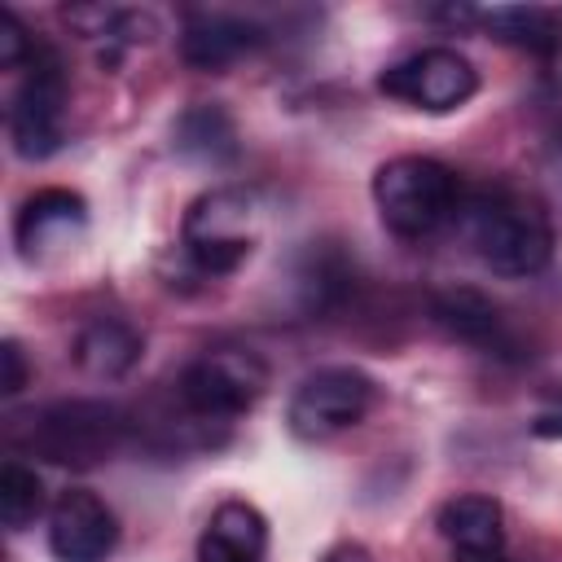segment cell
Listing matches in <instances>:
<instances>
[{
  "label": "cell",
  "instance_id": "cell-1",
  "mask_svg": "<svg viewBox=\"0 0 562 562\" xmlns=\"http://www.w3.org/2000/svg\"><path fill=\"white\" fill-rule=\"evenodd\" d=\"M474 255L496 277H536L553 259L549 211L518 189H483L461 206Z\"/></svg>",
  "mask_w": 562,
  "mask_h": 562
},
{
  "label": "cell",
  "instance_id": "cell-2",
  "mask_svg": "<svg viewBox=\"0 0 562 562\" xmlns=\"http://www.w3.org/2000/svg\"><path fill=\"white\" fill-rule=\"evenodd\" d=\"M127 435H132V417L114 400H57L26 417L22 443L40 461L92 470L110 461L127 443Z\"/></svg>",
  "mask_w": 562,
  "mask_h": 562
},
{
  "label": "cell",
  "instance_id": "cell-3",
  "mask_svg": "<svg viewBox=\"0 0 562 562\" xmlns=\"http://www.w3.org/2000/svg\"><path fill=\"white\" fill-rule=\"evenodd\" d=\"M373 206L395 237H430L461 211V184L448 162L400 154L373 171Z\"/></svg>",
  "mask_w": 562,
  "mask_h": 562
},
{
  "label": "cell",
  "instance_id": "cell-4",
  "mask_svg": "<svg viewBox=\"0 0 562 562\" xmlns=\"http://www.w3.org/2000/svg\"><path fill=\"white\" fill-rule=\"evenodd\" d=\"M263 391H268V364L255 351H241V347L202 351L198 360H189L180 369V378L171 386L176 404L193 422H202L220 435H228L233 417L255 408Z\"/></svg>",
  "mask_w": 562,
  "mask_h": 562
},
{
  "label": "cell",
  "instance_id": "cell-5",
  "mask_svg": "<svg viewBox=\"0 0 562 562\" xmlns=\"http://www.w3.org/2000/svg\"><path fill=\"white\" fill-rule=\"evenodd\" d=\"M180 241H184V255L193 259V268H202L211 277L237 272L259 241L255 193L241 184H220V189L198 193L180 220Z\"/></svg>",
  "mask_w": 562,
  "mask_h": 562
},
{
  "label": "cell",
  "instance_id": "cell-6",
  "mask_svg": "<svg viewBox=\"0 0 562 562\" xmlns=\"http://www.w3.org/2000/svg\"><path fill=\"white\" fill-rule=\"evenodd\" d=\"M66 70L61 57L48 44H35L31 61H26V79L13 92L9 105V140L13 154L26 162H44L61 149L66 140Z\"/></svg>",
  "mask_w": 562,
  "mask_h": 562
},
{
  "label": "cell",
  "instance_id": "cell-7",
  "mask_svg": "<svg viewBox=\"0 0 562 562\" xmlns=\"http://www.w3.org/2000/svg\"><path fill=\"white\" fill-rule=\"evenodd\" d=\"M378 400V386L364 369L356 364H325L316 373H307L290 404H285V426L294 439L303 443H321L347 426H356Z\"/></svg>",
  "mask_w": 562,
  "mask_h": 562
},
{
  "label": "cell",
  "instance_id": "cell-8",
  "mask_svg": "<svg viewBox=\"0 0 562 562\" xmlns=\"http://www.w3.org/2000/svg\"><path fill=\"white\" fill-rule=\"evenodd\" d=\"M378 92H386L400 105L426 110V114H448L479 92V70L470 66L465 53L435 44V48H422V53L386 66L378 75Z\"/></svg>",
  "mask_w": 562,
  "mask_h": 562
},
{
  "label": "cell",
  "instance_id": "cell-9",
  "mask_svg": "<svg viewBox=\"0 0 562 562\" xmlns=\"http://www.w3.org/2000/svg\"><path fill=\"white\" fill-rule=\"evenodd\" d=\"M119 544V518L92 487H66L48 505V553L57 562H105Z\"/></svg>",
  "mask_w": 562,
  "mask_h": 562
},
{
  "label": "cell",
  "instance_id": "cell-10",
  "mask_svg": "<svg viewBox=\"0 0 562 562\" xmlns=\"http://www.w3.org/2000/svg\"><path fill=\"white\" fill-rule=\"evenodd\" d=\"M430 316L448 338H457V342H465L483 356H496V360H518L522 356V342L509 329L505 312L474 285L435 290L430 294Z\"/></svg>",
  "mask_w": 562,
  "mask_h": 562
},
{
  "label": "cell",
  "instance_id": "cell-11",
  "mask_svg": "<svg viewBox=\"0 0 562 562\" xmlns=\"http://www.w3.org/2000/svg\"><path fill=\"white\" fill-rule=\"evenodd\" d=\"M88 228V202L75 189H40L22 202L13 220V241L26 263H44L48 255L70 250Z\"/></svg>",
  "mask_w": 562,
  "mask_h": 562
},
{
  "label": "cell",
  "instance_id": "cell-12",
  "mask_svg": "<svg viewBox=\"0 0 562 562\" xmlns=\"http://www.w3.org/2000/svg\"><path fill=\"white\" fill-rule=\"evenodd\" d=\"M259 44H263V26H255L250 18H237V13L198 9L180 26V57H184V66H193L202 75L228 70L237 57L255 53Z\"/></svg>",
  "mask_w": 562,
  "mask_h": 562
},
{
  "label": "cell",
  "instance_id": "cell-13",
  "mask_svg": "<svg viewBox=\"0 0 562 562\" xmlns=\"http://www.w3.org/2000/svg\"><path fill=\"white\" fill-rule=\"evenodd\" d=\"M70 356H75L79 373H88L97 382H114V378H123L140 364L145 334L123 316H92V321L79 325Z\"/></svg>",
  "mask_w": 562,
  "mask_h": 562
},
{
  "label": "cell",
  "instance_id": "cell-14",
  "mask_svg": "<svg viewBox=\"0 0 562 562\" xmlns=\"http://www.w3.org/2000/svg\"><path fill=\"white\" fill-rule=\"evenodd\" d=\"M268 518L250 501H220L198 536V562H263Z\"/></svg>",
  "mask_w": 562,
  "mask_h": 562
},
{
  "label": "cell",
  "instance_id": "cell-15",
  "mask_svg": "<svg viewBox=\"0 0 562 562\" xmlns=\"http://www.w3.org/2000/svg\"><path fill=\"white\" fill-rule=\"evenodd\" d=\"M171 145L180 158L198 162V167H228L241 154L237 140V123L220 101H193L176 127H171Z\"/></svg>",
  "mask_w": 562,
  "mask_h": 562
},
{
  "label": "cell",
  "instance_id": "cell-16",
  "mask_svg": "<svg viewBox=\"0 0 562 562\" xmlns=\"http://www.w3.org/2000/svg\"><path fill=\"white\" fill-rule=\"evenodd\" d=\"M435 527L452 544V553L505 549V509L487 492H461V496L443 501L435 514Z\"/></svg>",
  "mask_w": 562,
  "mask_h": 562
},
{
  "label": "cell",
  "instance_id": "cell-17",
  "mask_svg": "<svg viewBox=\"0 0 562 562\" xmlns=\"http://www.w3.org/2000/svg\"><path fill=\"white\" fill-rule=\"evenodd\" d=\"M479 26L492 31L501 44L531 48V53L540 57V53L549 48L553 31H558V13L536 9V4H496V9H483V13H479Z\"/></svg>",
  "mask_w": 562,
  "mask_h": 562
},
{
  "label": "cell",
  "instance_id": "cell-18",
  "mask_svg": "<svg viewBox=\"0 0 562 562\" xmlns=\"http://www.w3.org/2000/svg\"><path fill=\"white\" fill-rule=\"evenodd\" d=\"M44 514V483L31 465L4 461L0 470V518L9 531H26Z\"/></svg>",
  "mask_w": 562,
  "mask_h": 562
},
{
  "label": "cell",
  "instance_id": "cell-19",
  "mask_svg": "<svg viewBox=\"0 0 562 562\" xmlns=\"http://www.w3.org/2000/svg\"><path fill=\"white\" fill-rule=\"evenodd\" d=\"M35 44H40V40H31V31L18 22V13L4 9V13H0V66H4V70L26 66L31 53H35Z\"/></svg>",
  "mask_w": 562,
  "mask_h": 562
},
{
  "label": "cell",
  "instance_id": "cell-20",
  "mask_svg": "<svg viewBox=\"0 0 562 562\" xmlns=\"http://www.w3.org/2000/svg\"><path fill=\"white\" fill-rule=\"evenodd\" d=\"M0 360H4V378H0V391H4V395H18V391L26 386V356H22V347H18L13 338H4V347H0Z\"/></svg>",
  "mask_w": 562,
  "mask_h": 562
},
{
  "label": "cell",
  "instance_id": "cell-21",
  "mask_svg": "<svg viewBox=\"0 0 562 562\" xmlns=\"http://www.w3.org/2000/svg\"><path fill=\"white\" fill-rule=\"evenodd\" d=\"M540 61H544V75H549V83H553V92L562 97V13H558V31H553V40H549V48L540 53Z\"/></svg>",
  "mask_w": 562,
  "mask_h": 562
},
{
  "label": "cell",
  "instance_id": "cell-22",
  "mask_svg": "<svg viewBox=\"0 0 562 562\" xmlns=\"http://www.w3.org/2000/svg\"><path fill=\"white\" fill-rule=\"evenodd\" d=\"M531 430H536L540 439H562V404H558V408H544V413L531 422Z\"/></svg>",
  "mask_w": 562,
  "mask_h": 562
},
{
  "label": "cell",
  "instance_id": "cell-23",
  "mask_svg": "<svg viewBox=\"0 0 562 562\" xmlns=\"http://www.w3.org/2000/svg\"><path fill=\"white\" fill-rule=\"evenodd\" d=\"M321 562H373V558H369V549H364V544L342 540V544H334V549H329Z\"/></svg>",
  "mask_w": 562,
  "mask_h": 562
},
{
  "label": "cell",
  "instance_id": "cell-24",
  "mask_svg": "<svg viewBox=\"0 0 562 562\" xmlns=\"http://www.w3.org/2000/svg\"><path fill=\"white\" fill-rule=\"evenodd\" d=\"M452 562H509L505 549H474V553H452Z\"/></svg>",
  "mask_w": 562,
  "mask_h": 562
}]
</instances>
